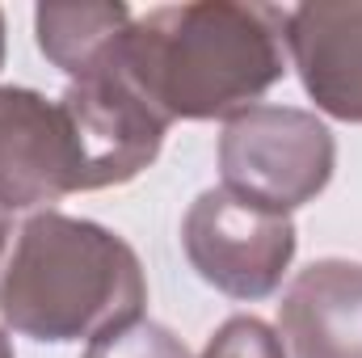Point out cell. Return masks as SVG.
Masks as SVG:
<instances>
[{
  "instance_id": "1",
  "label": "cell",
  "mask_w": 362,
  "mask_h": 358,
  "mask_svg": "<svg viewBox=\"0 0 362 358\" xmlns=\"http://www.w3.org/2000/svg\"><path fill=\"white\" fill-rule=\"evenodd\" d=\"M286 8L198 0L131 21L110 64L173 118H236L286 72Z\"/></svg>"
},
{
  "instance_id": "2",
  "label": "cell",
  "mask_w": 362,
  "mask_h": 358,
  "mask_svg": "<svg viewBox=\"0 0 362 358\" xmlns=\"http://www.w3.org/2000/svg\"><path fill=\"white\" fill-rule=\"evenodd\" d=\"M144 270L110 228L34 215L0 270V316L34 342H97L144 321Z\"/></svg>"
},
{
  "instance_id": "3",
  "label": "cell",
  "mask_w": 362,
  "mask_h": 358,
  "mask_svg": "<svg viewBox=\"0 0 362 358\" xmlns=\"http://www.w3.org/2000/svg\"><path fill=\"white\" fill-rule=\"evenodd\" d=\"M333 156L329 127L291 105H253L219 139L223 190L274 215L312 202L333 178Z\"/></svg>"
},
{
  "instance_id": "4",
  "label": "cell",
  "mask_w": 362,
  "mask_h": 358,
  "mask_svg": "<svg viewBox=\"0 0 362 358\" xmlns=\"http://www.w3.org/2000/svg\"><path fill=\"white\" fill-rule=\"evenodd\" d=\"M181 236L198 278L232 299H266L295 258L291 215L262 211L223 185L198 194Z\"/></svg>"
},
{
  "instance_id": "5",
  "label": "cell",
  "mask_w": 362,
  "mask_h": 358,
  "mask_svg": "<svg viewBox=\"0 0 362 358\" xmlns=\"http://www.w3.org/2000/svg\"><path fill=\"white\" fill-rule=\"evenodd\" d=\"M59 101L85 152V190L122 185L156 161L169 118L152 110L148 97L110 64V51Z\"/></svg>"
},
{
  "instance_id": "6",
  "label": "cell",
  "mask_w": 362,
  "mask_h": 358,
  "mask_svg": "<svg viewBox=\"0 0 362 358\" xmlns=\"http://www.w3.org/2000/svg\"><path fill=\"white\" fill-rule=\"evenodd\" d=\"M85 190V152L64 101L0 89V207H47Z\"/></svg>"
},
{
  "instance_id": "7",
  "label": "cell",
  "mask_w": 362,
  "mask_h": 358,
  "mask_svg": "<svg viewBox=\"0 0 362 358\" xmlns=\"http://www.w3.org/2000/svg\"><path fill=\"white\" fill-rule=\"evenodd\" d=\"M286 51L325 114L362 122V4L286 8Z\"/></svg>"
},
{
  "instance_id": "8",
  "label": "cell",
  "mask_w": 362,
  "mask_h": 358,
  "mask_svg": "<svg viewBox=\"0 0 362 358\" xmlns=\"http://www.w3.org/2000/svg\"><path fill=\"white\" fill-rule=\"evenodd\" d=\"M278 337L291 358H362V266L303 270L278 304Z\"/></svg>"
},
{
  "instance_id": "9",
  "label": "cell",
  "mask_w": 362,
  "mask_h": 358,
  "mask_svg": "<svg viewBox=\"0 0 362 358\" xmlns=\"http://www.w3.org/2000/svg\"><path fill=\"white\" fill-rule=\"evenodd\" d=\"M34 25H38L42 55L55 68H64L72 81H81L105 59L118 34L131 25V8L127 4H42L34 13Z\"/></svg>"
},
{
  "instance_id": "10",
  "label": "cell",
  "mask_w": 362,
  "mask_h": 358,
  "mask_svg": "<svg viewBox=\"0 0 362 358\" xmlns=\"http://www.w3.org/2000/svg\"><path fill=\"white\" fill-rule=\"evenodd\" d=\"M85 358H189V354L169 329H160L152 321H135V325H127L110 337L89 342Z\"/></svg>"
},
{
  "instance_id": "11",
  "label": "cell",
  "mask_w": 362,
  "mask_h": 358,
  "mask_svg": "<svg viewBox=\"0 0 362 358\" xmlns=\"http://www.w3.org/2000/svg\"><path fill=\"white\" fill-rule=\"evenodd\" d=\"M202 358H286L282 342L270 333V325L253 316H232L206 346Z\"/></svg>"
},
{
  "instance_id": "12",
  "label": "cell",
  "mask_w": 362,
  "mask_h": 358,
  "mask_svg": "<svg viewBox=\"0 0 362 358\" xmlns=\"http://www.w3.org/2000/svg\"><path fill=\"white\" fill-rule=\"evenodd\" d=\"M4 241H8V207H0V253H4Z\"/></svg>"
},
{
  "instance_id": "13",
  "label": "cell",
  "mask_w": 362,
  "mask_h": 358,
  "mask_svg": "<svg viewBox=\"0 0 362 358\" xmlns=\"http://www.w3.org/2000/svg\"><path fill=\"white\" fill-rule=\"evenodd\" d=\"M0 358H13V346H8V337L0 333Z\"/></svg>"
},
{
  "instance_id": "14",
  "label": "cell",
  "mask_w": 362,
  "mask_h": 358,
  "mask_svg": "<svg viewBox=\"0 0 362 358\" xmlns=\"http://www.w3.org/2000/svg\"><path fill=\"white\" fill-rule=\"evenodd\" d=\"M0 59H4V13H0Z\"/></svg>"
}]
</instances>
